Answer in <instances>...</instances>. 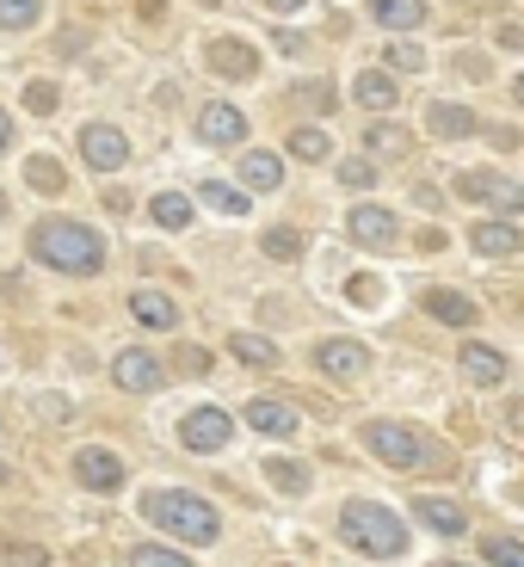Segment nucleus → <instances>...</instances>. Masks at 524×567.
<instances>
[{
    "label": "nucleus",
    "mask_w": 524,
    "mask_h": 567,
    "mask_svg": "<svg viewBox=\"0 0 524 567\" xmlns=\"http://www.w3.org/2000/svg\"><path fill=\"white\" fill-rule=\"evenodd\" d=\"M228 439H235V420H228L223 408H192L179 420V444H185V451H198V456L228 451Z\"/></svg>",
    "instance_id": "obj_6"
},
{
    "label": "nucleus",
    "mask_w": 524,
    "mask_h": 567,
    "mask_svg": "<svg viewBox=\"0 0 524 567\" xmlns=\"http://www.w3.org/2000/svg\"><path fill=\"white\" fill-rule=\"evenodd\" d=\"M413 512H420V525H432L439 537H463L469 530V512L456 506V499H413Z\"/></svg>",
    "instance_id": "obj_18"
},
{
    "label": "nucleus",
    "mask_w": 524,
    "mask_h": 567,
    "mask_svg": "<svg viewBox=\"0 0 524 567\" xmlns=\"http://www.w3.org/2000/svg\"><path fill=\"white\" fill-rule=\"evenodd\" d=\"M364 148H370L377 161H401V155L413 148V136H408L401 124H389V117H377V124L364 130Z\"/></svg>",
    "instance_id": "obj_22"
},
{
    "label": "nucleus",
    "mask_w": 524,
    "mask_h": 567,
    "mask_svg": "<svg viewBox=\"0 0 524 567\" xmlns=\"http://www.w3.org/2000/svg\"><path fill=\"white\" fill-rule=\"evenodd\" d=\"M142 518L148 525H161V530H173L179 543H216V530H223V518H216V506L210 499H198V494H173V487H155V494H142Z\"/></svg>",
    "instance_id": "obj_3"
},
{
    "label": "nucleus",
    "mask_w": 524,
    "mask_h": 567,
    "mask_svg": "<svg viewBox=\"0 0 524 567\" xmlns=\"http://www.w3.org/2000/svg\"><path fill=\"white\" fill-rule=\"evenodd\" d=\"M204 7H223V0H204Z\"/></svg>",
    "instance_id": "obj_42"
},
{
    "label": "nucleus",
    "mask_w": 524,
    "mask_h": 567,
    "mask_svg": "<svg viewBox=\"0 0 524 567\" xmlns=\"http://www.w3.org/2000/svg\"><path fill=\"white\" fill-rule=\"evenodd\" d=\"M364 451H377V463H389V468H420L425 463V439L401 420H370L364 425Z\"/></svg>",
    "instance_id": "obj_4"
},
{
    "label": "nucleus",
    "mask_w": 524,
    "mask_h": 567,
    "mask_svg": "<svg viewBox=\"0 0 524 567\" xmlns=\"http://www.w3.org/2000/svg\"><path fill=\"white\" fill-rule=\"evenodd\" d=\"M25 179L38 185V192H62V167H56V161H43V155L25 167Z\"/></svg>",
    "instance_id": "obj_36"
},
{
    "label": "nucleus",
    "mask_w": 524,
    "mask_h": 567,
    "mask_svg": "<svg viewBox=\"0 0 524 567\" xmlns=\"http://www.w3.org/2000/svg\"><path fill=\"white\" fill-rule=\"evenodd\" d=\"M38 13H43V0H0V25H7V31L38 25Z\"/></svg>",
    "instance_id": "obj_29"
},
{
    "label": "nucleus",
    "mask_w": 524,
    "mask_h": 567,
    "mask_svg": "<svg viewBox=\"0 0 524 567\" xmlns=\"http://www.w3.org/2000/svg\"><path fill=\"white\" fill-rule=\"evenodd\" d=\"M56 100H62V93H56V81H31V86H25V105H31L38 117H50V112H56Z\"/></svg>",
    "instance_id": "obj_35"
},
{
    "label": "nucleus",
    "mask_w": 524,
    "mask_h": 567,
    "mask_svg": "<svg viewBox=\"0 0 524 567\" xmlns=\"http://www.w3.org/2000/svg\"><path fill=\"white\" fill-rule=\"evenodd\" d=\"M383 62H389V69H401V74H420L425 69V50H420V43H408V38H395L383 50Z\"/></svg>",
    "instance_id": "obj_30"
},
{
    "label": "nucleus",
    "mask_w": 524,
    "mask_h": 567,
    "mask_svg": "<svg viewBox=\"0 0 524 567\" xmlns=\"http://www.w3.org/2000/svg\"><path fill=\"white\" fill-rule=\"evenodd\" d=\"M340 537L352 543L358 555H370V561L408 555V525H401V512H389L383 499H346L340 506Z\"/></svg>",
    "instance_id": "obj_1"
},
{
    "label": "nucleus",
    "mask_w": 524,
    "mask_h": 567,
    "mask_svg": "<svg viewBox=\"0 0 524 567\" xmlns=\"http://www.w3.org/2000/svg\"><path fill=\"white\" fill-rule=\"evenodd\" d=\"M210 69L228 74V81H247V74L259 69V56H254V43H242V38H216L210 43Z\"/></svg>",
    "instance_id": "obj_15"
},
{
    "label": "nucleus",
    "mask_w": 524,
    "mask_h": 567,
    "mask_svg": "<svg viewBox=\"0 0 524 567\" xmlns=\"http://www.w3.org/2000/svg\"><path fill=\"white\" fill-rule=\"evenodd\" d=\"M370 19L383 31H413L425 25V0H370Z\"/></svg>",
    "instance_id": "obj_21"
},
{
    "label": "nucleus",
    "mask_w": 524,
    "mask_h": 567,
    "mask_svg": "<svg viewBox=\"0 0 524 567\" xmlns=\"http://www.w3.org/2000/svg\"><path fill=\"white\" fill-rule=\"evenodd\" d=\"M456 364H463V377L469 383H482V389H494V383H506V352L500 346H487V340H469L463 352H456Z\"/></svg>",
    "instance_id": "obj_11"
},
{
    "label": "nucleus",
    "mask_w": 524,
    "mask_h": 567,
    "mask_svg": "<svg viewBox=\"0 0 524 567\" xmlns=\"http://www.w3.org/2000/svg\"><path fill=\"white\" fill-rule=\"evenodd\" d=\"M346 235H352L358 247H395L401 223L389 204H352V216H346Z\"/></svg>",
    "instance_id": "obj_7"
},
{
    "label": "nucleus",
    "mask_w": 524,
    "mask_h": 567,
    "mask_svg": "<svg viewBox=\"0 0 524 567\" xmlns=\"http://www.w3.org/2000/svg\"><path fill=\"white\" fill-rule=\"evenodd\" d=\"M74 475H81L86 487H100V494H112V487L124 482V463H117L112 451H81V456H74Z\"/></svg>",
    "instance_id": "obj_16"
},
{
    "label": "nucleus",
    "mask_w": 524,
    "mask_h": 567,
    "mask_svg": "<svg viewBox=\"0 0 524 567\" xmlns=\"http://www.w3.org/2000/svg\"><path fill=\"white\" fill-rule=\"evenodd\" d=\"M290 155H297V161H327V155H333V142H327V130H290Z\"/></svg>",
    "instance_id": "obj_27"
},
{
    "label": "nucleus",
    "mask_w": 524,
    "mask_h": 567,
    "mask_svg": "<svg viewBox=\"0 0 524 567\" xmlns=\"http://www.w3.org/2000/svg\"><path fill=\"white\" fill-rule=\"evenodd\" d=\"M425 315L432 321H444V327H475V302L463 297V290H425Z\"/></svg>",
    "instance_id": "obj_17"
},
{
    "label": "nucleus",
    "mask_w": 524,
    "mask_h": 567,
    "mask_svg": "<svg viewBox=\"0 0 524 567\" xmlns=\"http://www.w3.org/2000/svg\"><path fill=\"white\" fill-rule=\"evenodd\" d=\"M198 136L216 142V148H235V142H247V117L235 112V105H204V112H198Z\"/></svg>",
    "instance_id": "obj_13"
},
{
    "label": "nucleus",
    "mask_w": 524,
    "mask_h": 567,
    "mask_svg": "<svg viewBox=\"0 0 524 567\" xmlns=\"http://www.w3.org/2000/svg\"><path fill=\"white\" fill-rule=\"evenodd\" d=\"M315 364H321V377H333V383H358L370 370V352L358 340H321L315 346Z\"/></svg>",
    "instance_id": "obj_9"
},
{
    "label": "nucleus",
    "mask_w": 524,
    "mask_h": 567,
    "mask_svg": "<svg viewBox=\"0 0 524 567\" xmlns=\"http://www.w3.org/2000/svg\"><path fill=\"white\" fill-rule=\"evenodd\" d=\"M130 315H136L142 327H161V333H167V327H179V302L161 297V290H136V297H130Z\"/></svg>",
    "instance_id": "obj_20"
},
{
    "label": "nucleus",
    "mask_w": 524,
    "mask_h": 567,
    "mask_svg": "<svg viewBox=\"0 0 524 567\" xmlns=\"http://www.w3.org/2000/svg\"><path fill=\"white\" fill-rule=\"evenodd\" d=\"M352 100H358V105H370V112H389V105H401V86L389 81L383 69H364V74L352 81Z\"/></svg>",
    "instance_id": "obj_19"
},
{
    "label": "nucleus",
    "mask_w": 524,
    "mask_h": 567,
    "mask_svg": "<svg viewBox=\"0 0 524 567\" xmlns=\"http://www.w3.org/2000/svg\"><path fill=\"white\" fill-rule=\"evenodd\" d=\"M198 198L210 204V210H223V216H247V192H235V185H223V179H210Z\"/></svg>",
    "instance_id": "obj_28"
},
{
    "label": "nucleus",
    "mask_w": 524,
    "mask_h": 567,
    "mask_svg": "<svg viewBox=\"0 0 524 567\" xmlns=\"http://www.w3.org/2000/svg\"><path fill=\"white\" fill-rule=\"evenodd\" d=\"M266 475H271V487H284V494H302V487H309V468L302 463H278V456H271Z\"/></svg>",
    "instance_id": "obj_31"
},
{
    "label": "nucleus",
    "mask_w": 524,
    "mask_h": 567,
    "mask_svg": "<svg viewBox=\"0 0 524 567\" xmlns=\"http://www.w3.org/2000/svg\"><path fill=\"white\" fill-rule=\"evenodd\" d=\"M340 185L346 192H364V185H377V167L370 161H340Z\"/></svg>",
    "instance_id": "obj_37"
},
{
    "label": "nucleus",
    "mask_w": 524,
    "mask_h": 567,
    "mask_svg": "<svg viewBox=\"0 0 524 567\" xmlns=\"http://www.w3.org/2000/svg\"><path fill=\"white\" fill-rule=\"evenodd\" d=\"M512 100H518V105H524V74H518V81H512Z\"/></svg>",
    "instance_id": "obj_40"
},
{
    "label": "nucleus",
    "mask_w": 524,
    "mask_h": 567,
    "mask_svg": "<svg viewBox=\"0 0 524 567\" xmlns=\"http://www.w3.org/2000/svg\"><path fill=\"white\" fill-rule=\"evenodd\" d=\"M439 567H463V561H439Z\"/></svg>",
    "instance_id": "obj_41"
},
{
    "label": "nucleus",
    "mask_w": 524,
    "mask_h": 567,
    "mask_svg": "<svg viewBox=\"0 0 524 567\" xmlns=\"http://www.w3.org/2000/svg\"><path fill=\"white\" fill-rule=\"evenodd\" d=\"M456 198L487 204V210L506 223V216L524 210V185H518V179H500V173H487V167H475V173H456Z\"/></svg>",
    "instance_id": "obj_5"
},
{
    "label": "nucleus",
    "mask_w": 524,
    "mask_h": 567,
    "mask_svg": "<svg viewBox=\"0 0 524 567\" xmlns=\"http://www.w3.org/2000/svg\"><path fill=\"white\" fill-rule=\"evenodd\" d=\"M81 155H86V167L117 173L130 161V136H124V130H112V124H86L81 130Z\"/></svg>",
    "instance_id": "obj_8"
},
{
    "label": "nucleus",
    "mask_w": 524,
    "mask_h": 567,
    "mask_svg": "<svg viewBox=\"0 0 524 567\" xmlns=\"http://www.w3.org/2000/svg\"><path fill=\"white\" fill-rule=\"evenodd\" d=\"M487 567H524V543L518 537H487Z\"/></svg>",
    "instance_id": "obj_33"
},
{
    "label": "nucleus",
    "mask_w": 524,
    "mask_h": 567,
    "mask_svg": "<svg viewBox=\"0 0 524 567\" xmlns=\"http://www.w3.org/2000/svg\"><path fill=\"white\" fill-rule=\"evenodd\" d=\"M259 247H266L271 259H302V235H297V228H266V241H259Z\"/></svg>",
    "instance_id": "obj_32"
},
{
    "label": "nucleus",
    "mask_w": 524,
    "mask_h": 567,
    "mask_svg": "<svg viewBox=\"0 0 524 567\" xmlns=\"http://www.w3.org/2000/svg\"><path fill=\"white\" fill-rule=\"evenodd\" d=\"M242 179L254 185V192H278V185H284V161L254 148V155H242Z\"/></svg>",
    "instance_id": "obj_23"
},
{
    "label": "nucleus",
    "mask_w": 524,
    "mask_h": 567,
    "mask_svg": "<svg viewBox=\"0 0 524 567\" xmlns=\"http://www.w3.org/2000/svg\"><path fill=\"white\" fill-rule=\"evenodd\" d=\"M247 425L266 432V439H290V432H297V408L278 401V395H259V401H247Z\"/></svg>",
    "instance_id": "obj_14"
},
{
    "label": "nucleus",
    "mask_w": 524,
    "mask_h": 567,
    "mask_svg": "<svg viewBox=\"0 0 524 567\" xmlns=\"http://www.w3.org/2000/svg\"><path fill=\"white\" fill-rule=\"evenodd\" d=\"M112 383H117V389H130V395H155V389L167 383V377H161V364H155L148 352H136V346H130V352H117Z\"/></svg>",
    "instance_id": "obj_10"
},
{
    "label": "nucleus",
    "mask_w": 524,
    "mask_h": 567,
    "mask_svg": "<svg viewBox=\"0 0 524 567\" xmlns=\"http://www.w3.org/2000/svg\"><path fill=\"white\" fill-rule=\"evenodd\" d=\"M130 567H192V561H185L179 549H161V543H142V549L130 555Z\"/></svg>",
    "instance_id": "obj_34"
},
{
    "label": "nucleus",
    "mask_w": 524,
    "mask_h": 567,
    "mask_svg": "<svg viewBox=\"0 0 524 567\" xmlns=\"http://www.w3.org/2000/svg\"><path fill=\"white\" fill-rule=\"evenodd\" d=\"M228 352L242 358V364H259V370L278 364V346H271L266 333H235V340H228Z\"/></svg>",
    "instance_id": "obj_26"
},
{
    "label": "nucleus",
    "mask_w": 524,
    "mask_h": 567,
    "mask_svg": "<svg viewBox=\"0 0 524 567\" xmlns=\"http://www.w3.org/2000/svg\"><path fill=\"white\" fill-rule=\"evenodd\" d=\"M266 7H271V13H278V19H290V13H302V0H266Z\"/></svg>",
    "instance_id": "obj_38"
},
{
    "label": "nucleus",
    "mask_w": 524,
    "mask_h": 567,
    "mask_svg": "<svg viewBox=\"0 0 524 567\" xmlns=\"http://www.w3.org/2000/svg\"><path fill=\"white\" fill-rule=\"evenodd\" d=\"M0 216H7V198H0Z\"/></svg>",
    "instance_id": "obj_43"
},
{
    "label": "nucleus",
    "mask_w": 524,
    "mask_h": 567,
    "mask_svg": "<svg viewBox=\"0 0 524 567\" xmlns=\"http://www.w3.org/2000/svg\"><path fill=\"white\" fill-rule=\"evenodd\" d=\"M7 136H13V124H7V112H0V148H7Z\"/></svg>",
    "instance_id": "obj_39"
},
{
    "label": "nucleus",
    "mask_w": 524,
    "mask_h": 567,
    "mask_svg": "<svg viewBox=\"0 0 524 567\" xmlns=\"http://www.w3.org/2000/svg\"><path fill=\"white\" fill-rule=\"evenodd\" d=\"M148 216H155L161 228H185L192 223V198H185V192H161V198H148Z\"/></svg>",
    "instance_id": "obj_25"
},
{
    "label": "nucleus",
    "mask_w": 524,
    "mask_h": 567,
    "mask_svg": "<svg viewBox=\"0 0 524 567\" xmlns=\"http://www.w3.org/2000/svg\"><path fill=\"white\" fill-rule=\"evenodd\" d=\"M425 124H432V136H469V130H475V112H469V105H432Z\"/></svg>",
    "instance_id": "obj_24"
},
{
    "label": "nucleus",
    "mask_w": 524,
    "mask_h": 567,
    "mask_svg": "<svg viewBox=\"0 0 524 567\" xmlns=\"http://www.w3.org/2000/svg\"><path fill=\"white\" fill-rule=\"evenodd\" d=\"M469 247H475L482 259H518V254H524V235L494 216V223H475V228H469Z\"/></svg>",
    "instance_id": "obj_12"
},
{
    "label": "nucleus",
    "mask_w": 524,
    "mask_h": 567,
    "mask_svg": "<svg viewBox=\"0 0 524 567\" xmlns=\"http://www.w3.org/2000/svg\"><path fill=\"white\" fill-rule=\"evenodd\" d=\"M31 254L43 259V266L69 271V278H93V271L105 266V247L93 228L69 223V216H50V223H38V235H31Z\"/></svg>",
    "instance_id": "obj_2"
}]
</instances>
